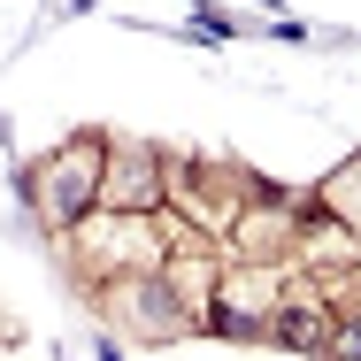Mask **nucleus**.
Returning a JSON list of instances; mask_svg holds the SVG:
<instances>
[{
    "label": "nucleus",
    "instance_id": "f257e3e1",
    "mask_svg": "<svg viewBox=\"0 0 361 361\" xmlns=\"http://www.w3.org/2000/svg\"><path fill=\"white\" fill-rule=\"evenodd\" d=\"M100 169H108V139L100 131H77L54 154H39L23 169V200L47 231H77V223L100 208Z\"/></svg>",
    "mask_w": 361,
    "mask_h": 361
},
{
    "label": "nucleus",
    "instance_id": "20e7f679",
    "mask_svg": "<svg viewBox=\"0 0 361 361\" xmlns=\"http://www.w3.org/2000/svg\"><path fill=\"white\" fill-rule=\"evenodd\" d=\"M100 208L108 216H161L169 208V154L139 139H108V169H100Z\"/></svg>",
    "mask_w": 361,
    "mask_h": 361
},
{
    "label": "nucleus",
    "instance_id": "39448f33",
    "mask_svg": "<svg viewBox=\"0 0 361 361\" xmlns=\"http://www.w3.org/2000/svg\"><path fill=\"white\" fill-rule=\"evenodd\" d=\"M100 300L123 315V331H131V338H154V346H161V338H192V331H200V323L185 315V300L161 285V269H154V277H116V285H100Z\"/></svg>",
    "mask_w": 361,
    "mask_h": 361
},
{
    "label": "nucleus",
    "instance_id": "0eeeda50",
    "mask_svg": "<svg viewBox=\"0 0 361 361\" xmlns=\"http://www.w3.org/2000/svg\"><path fill=\"white\" fill-rule=\"evenodd\" d=\"M315 200H323L331 216L346 223V238L361 246V154L346 161V169H338V177H331V185H323V192H315Z\"/></svg>",
    "mask_w": 361,
    "mask_h": 361
},
{
    "label": "nucleus",
    "instance_id": "f03ea898",
    "mask_svg": "<svg viewBox=\"0 0 361 361\" xmlns=\"http://www.w3.org/2000/svg\"><path fill=\"white\" fill-rule=\"evenodd\" d=\"M70 254H77V277L100 292L116 277H154L169 262V238H161V216H108V208H92L70 231Z\"/></svg>",
    "mask_w": 361,
    "mask_h": 361
},
{
    "label": "nucleus",
    "instance_id": "423d86ee",
    "mask_svg": "<svg viewBox=\"0 0 361 361\" xmlns=\"http://www.w3.org/2000/svg\"><path fill=\"white\" fill-rule=\"evenodd\" d=\"M323 338H331V300H323V285L307 277V285L285 292V307H277V323H269V346H292V354H323Z\"/></svg>",
    "mask_w": 361,
    "mask_h": 361
},
{
    "label": "nucleus",
    "instance_id": "7ed1b4c3",
    "mask_svg": "<svg viewBox=\"0 0 361 361\" xmlns=\"http://www.w3.org/2000/svg\"><path fill=\"white\" fill-rule=\"evenodd\" d=\"M285 292H292L285 269H238V262H223V285H216V300H208V331H216V338H238V346L269 338Z\"/></svg>",
    "mask_w": 361,
    "mask_h": 361
}]
</instances>
